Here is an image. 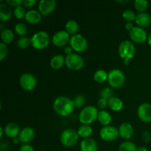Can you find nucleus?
I'll return each instance as SVG.
<instances>
[{
	"instance_id": "nucleus-1",
	"label": "nucleus",
	"mask_w": 151,
	"mask_h": 151,
	"mask_svg": "<svg viewBox=\"0 0 151 151\" xmlns=\"http://www.w3.org/2000/svg\"><path fill=\"white\" fill-rule=\"evenodd\" d=\"M75 106L73 100L65 96L58 97L53 103L55 111L61 116H67L72 113Z\"/></svg>"
},
{
	"instance_id": "nucleus-2",
	"label": "nucleus",
	"mask_w": 151,
	"mask_h": 151,
	"mask_svg": "<svg viewBox=\"0 0 151 151\" xmlns=\"http://www.w3.org/2000/svg\"><path fill=\"white\" fill-rule=\"evenodd\" d=\"M99 111L94 106L84 107L79 114V120L83 125H89L98 117Z\"/></svg>"
},
{
	"instance_id": "nucleus-3",
	"label": "nucleus",
	"mask_w": 151,
	"mask_h": 151,
	"mask_svg": "<svg viewBox=\"0 0 151 151\" xmlns=\"http://www.w3.org/2000/svg\"><path fill=\"white\" fill-rule=\"evenodd\" d=\"M119 55L124 60V63L128 64L131 59L135 56L136 49L135 46L131 41L125 40L122 41L119 46Z\"/></svg>"
},
{
	"instance_id": "nucleus-4",
	"label": "nucleus",
	"mask_w": 151,
	"mask_h": 151,
	"mask_svg": "<svg viewBox=\"0 0 151 151\" xmlns=\"http://www.w3.org/2000/svg\"><path fill=\"white\" fill-rule=\"evenodd\" d=\"M50 35L45 31H38L31 38V44L36 50H43L49 45Z\"/></svg>"
},
{
	"instance_id": "nucleus-5",
	"label": "nucleus",
	"mask_w": 151,
	"mask_h": 151,
	"mask_svg": "<svg viewBox=\"0 0 151 151\" xmlns=\"http://www.w3.org/2000/svg\"><path fill=\"white\" fill-rule=\"evenodd\" d=\"M79 137L78 131L73 128H67L61 133L60 139L63 146L70 147L78 142Z\"/></svg>"
},
{
	"instance_id": "nucleus-6",
	"label": "nucleus",
	"mask_w": 151,
	"mask_h": 151,
	"mask_svg": "<svg viewBox=\"0 0 151 151\" xmlns=\"http://www.w3.org/2000/svg\"><path fill=\"white\" fill-rule=\"evenodd\" d=\"M108 81L113 88H119L124 84L125 81V77L122 71L119 69H111L109 72Z\"/></svg>"
},
{
	"instance_id": "nucleus-7",
	"label": "nucleus",
	"mask_w": 151,
	"mask_h": 151,
	"mask_svg": "<svg viewBox=\"0 0 151 151\" xmlns=\"http://www.w3.org/2000/svg\"><path fill=\"white\" fill-rule=\"evenodd\" d=\"M69 44L72 50L78 52L85 51L88 47V41L86 38L81 34L78 33L71 36Z\"/></svg>"
},
{
	"instance_id": "nucleus-8",
	"label": "nucleus",
	"mask_w": 151,
	"mask_h": 151,
	"mask_svg": "<svg viewBox=\"0 0 151 151\" xmlns=\"http://www.w3.org/2000/svg\"><path fill=\"white\" fill-rule=\"evenodd\" d=\"M66 66L72 71H78L84 66V60L82 56L76 53H72L66 56Z\"/></svg>"
},
{
	"instance_id": "nucleus-9",
	"label": "nucleus",
	"mask_w": 151,
	"mask_h": 151,
	"mask_svg": "<svg viewBox=\"0 0 151 151\" xmlns=\"http://www.w3.org/2000/svg\"><path fill=\"white\" fill-rule=\"evenodd\" d=\"M100 136L101 139L106 142H113L119 136V129L113 125L104 126L100 129Z\"/></svg>"
},
{
	"instance_id": "nucleus-10",
	"label": "nucleus",
	"mask_w": 151,
	"mask_h": 151,
	"mask_svg": "<svg viewBox=\"0 0 151 151\" xmlns=\"http://www.w3.org/2000/svg\"><path fill=\"white\" fill-rule=\"evenodd\" d=\"M19 83L22 88L26 91H32L37 85L36 78L31 73H24L21 75Z\"/></svg>"
},
{
	"instance_id": "nucleus-11",
	"label": "nucleus",
	"mask_w": 151,
	"mask_h": 151,
	"mask_svg": "<svg viewBox=\"0 0 151 151\" xmlns=\"http://www.w3.org/2000/svg\"><path fill=\"white\" fill-rule=\"evenodd\" d=\"M70 38V35L66 30H59L53 35L52 43L56 47H64L68 42H69Z\"/></svg>"
},
{
	"instance_id": "nucleus-12",
	"label": "nucleus",
	"mask_w": 151,
	"mask_h": 151,
	"mask_svg": "<svg viewBox=\"0 0 151 151\" xmlns=\"http://www.w3.org/2000/svg\"><path fill=\"white\" fill-rule=\"evenodd\" d=\"M137 114L139 118L145 122H151V104L147 103H142L138 108Z\"/></svg>"
},
{
	"instance_id": "nucleus-13",
	"label": "nucleus",
	"mask_w": 151,
	"mask_h": 151,
	"mask_svg": "<svg viewBox=\"0 0 151 151\" xmlns=\"http://www.w3.org/2000/svg\"><path fill=\"white\" fill-rule=\"evenodd\" d=\"M130 37L136 43H143L147 39V32L145 29L140 27H134L130 32Z\"/></svg>"
},
{
	"instance_id": "nucleus-14",
	"label": "nucleus",
	"mask_w": 151,
	"mask_h": 151,
	"mask_svg": "<svg viewBox=\"0 0 151 151\" xmlns=\"http://www.w3.org/2000/svg\"><path fill=\"white\" fill-rule=\"evenodd\" d=\"M56 1L55 0H41L38 4V10L43 16L49 15L55 9Z\"/></svg>"
},
{
	"instance_id": "nucleus-15",
	"label": "nucleus",
	"mask_w": 151,
	"mask_h": 151,
	"mask_svg": "<svg viewBox=\"0 0 151 151\" xmlns=\"http://www.w3.org/2000/svg\"><path fill=\"white\" fill-rule=\"evenodd\" d=\"M35 137V131L30 127H26L21 130L19 139L22 144H29Z\"/></svg>"
},
{
	"instance_id": "nucleus-16",
	"label": "nucleus",
	"mask_w": 151,
	"mask_h": 151,
	"mask_svg": "<svg viewBox=\"0 0 151 151\" xmlns=\"http://www.w3.org/2000/svg\"><path fill=\"white\" fill-rule=\"evenodd\" d=\"M134 128L129 122H123L119 128V134L122 138L129 139L134 135Z\"/></svg>"
},
{
	"instance_id": "nucleus-17",
	"label": "nucleus",
	"mask_w": 151,
	"mask_h": 151,
	"mask_svg": "<svg viewBox=\"0 0 151 151\" xmlns=\"http://www.w3.org/2000/svg\"><path fill=\"white\" fill-rule=\"evenodd\" d=\"M5 135L9 138H16L20 134V128L15 122H9L4 128Z\"/></svg>"
},
{
	"instance_id": "nucleus-18",
	"label": "nucleus",
	"mask_w": 151,
	"mask_h": 151,
	"mask_svg": "<svg viewBox=\"0 0 151 151\" xmlns=\"http://www.w3.org/2000/svg\"><path fill=\"white\" fill-rule=\"evenodd\" d=\"M136 24L140 27H146L151 24V16L146 12L139 13L137 15L135 19Z\"/></svg>"
},
{
	"instance_id": "nucleus-19",
	"label": "nucleus",
	"mask_w": 151,
	"mask_h": 151,
	"mask_svg": "<svg viewBox=\"0 0 151 151\" xmlns=\"http://www.w3.org/2000/svg\"><path fill=\"white\" fill-rule=\"evenodd\" d=\"M81 151H97L98 146L94 139L91 138L84 139L81 142Z\"/></svg>"
},
{
	"instance_id": "nucleus-20",
	"label": "nucleus",
	"mask_w": 151,
	"mask_h": 151,
	"mask_svg": "<svg viewBox=\"0 0 151 151\" xmlns=\"http://www.w3.org/2000/svg\"><path fill=\"white\" fill-rule=\"evenodd\" d=\"M25 19L27 22L32 24H38L41 21V14L39 11L36 10H28L25 15Z\"/></svg>"
},
{
	"instance_id": "nucleus-21",
	"label": "nucleus",
	"mask_w": 151,
	"mask_h": 151,
	"mask_svg": "<svg viewBox=\"0 0 151 151\" xmlns=\"http://www.w3.org/2000/svg\"><path fill=\"white\" fill-rule=\"evenodd\" d=\"M12 16V10L7 3L0 4V20L1 22L8 21Z\"/></svg>"
},
{
	"instance_id": "nucleus-22",
	"label": "nucleus",
	"mask_w": 151,
	"mask_h": 151,
	"mask_svg": "<svg viewBox=\"0 0 151 151\" xmlns=\"http://www.w3.org/2000/svg\"><path fill=\"white\" fill-rule=\"evenodd\" d=\"M65 61H66V57H64L63 55H56L52 58L50 60V66L52 69H58L64 65Z\"/></svg>"
},
{
	"instance_id": "nucleus-23",
	"label": "nucleus",
	"mask_w": 151,
	"mask_h": 151,
	"mask_svg": "<svg viewBox=\"0 0 151 151\" xmlns=\"http://www.w3.org/2000/svg\"><path fill=\"white\" fill-rule=\"evenodd\" d=\"M108 103L109 108L114 111H119L123 109V102L116 97H112L109 99Z\"/></svg>"
},
{
	"instance_id": "nucleus-24",
	"label": "nucleus",
	"mask_w": 151,
	"mask_h": 151,
	"mask_svg": "<svg viewBox=\"0 0 151 151\" xmlns=\"http://www.w3.org/2000/svg\"><path fill=\"white\" fill-rule=\"evenodd\" d=\"M97 119L100 122V124H102L104 126H107V125H109V124L111 122L112 117L111 114L108 112L107 111L101 110L100 111H99Z\"/></svg>"
},
{
	"instance_id": "nucleus-25",
	"label": "nucleus",
	"mask_w": 151,
	"mask_h": 151,
	"mask_svg": "<svg viewBox=\"0 0 151 151\" xmlns=\"http://www.w3.org/2000/svg\"><path fill=\"white\" fill-rule=\"evenodd\" d=\"M92 128L89 125H82L78 129V133L79 134V137L84 139L89 138L90 136L92 134Z\"/></svg>"
},
{
	"instance_id": "nucleus-26",
	"label": "nucleus",
	"mask_w": 151,
	"mask_h": 151,
	"mask_svg": "<svg viewBox=\"0 0 151 151\" xmlns=\"http://www.w3.org/2000/svg\"><path fill=\"white\" fill-rule=\"evenodd\" d=\"M1 39L4 44H10L14 39V35L11 29H4L1 32Z\"/></svg>"
},
{
	"instance_id": "nucleus-27",
	"label": "nucleus",
	"mask_w": 151,
	"mask_h": 151,
	"mask_svg": "<svg viewBox=\"0 0 151 151\" xmlns=\"http://www.w3.org/2000/svg\"><path fill=\"white\" fill-rule=\"evenodd\" d=\"M65 29H66V31L68 32V33L70 35V34H77L76 32H78V29H79V25H78V23L75 20H73V19H71V20H69L65 24Z\"/></svg>"
},
{
	"instance_id": "nucleus-28",
	"label": "nucleus",
	"mask_w": 151,
	"mask_h": 151,
	"mask_svg": "<svg viewBox=\"0 0 151 151\" xmlns=\"http://www.w3.org/2000/svg\"><path fill=\"white\" fill-rule=\"evenodd\" d=\"M108 76L109 73H107L106 71H105L104 69H98L94 72V79L96 82L101 83L108 80Z\"/></svg>"
},
{
	"instance_id": "nucleus-29",
	"label": "nucleus",
	"mask_w": 151,
	"mask_h": 151,
	"mask_svg": "<svg viewBox=\"0 0 151 151\" xmlns=\"http://www.w3.org/2000/svg\"><path fill=\"white\" fill-rule=\"evenodd\" d=\"M137 147L134 142L125 141L121 143L118 148V151H137Z\"/></svg>"
},
{
	"instance_id": "nucleus-30",
	"label": "nucleus",
	"mask_w": 151,
	"mask_h": 151,
	"mask_svg": "<svg viewBox=\"0 0 151 151\" xmlns=\"http://www.w3.org/2000/svg\"><path fill=\"white\" fill-rule=\"evenodd\" d=\"M134 7L140 13H143L147 9L148 2L146 0H135L134 1Z\"/></svg>"
},
{
	"instance_id": "nucleus-31",
	"label": "nucleus",
	"mask_w": 151,
	"mask_h": 151,
	"mask_svg": "<svg viewBox=\"0 0 151 151\" xmlns=\"http://www.w3.org/2000/svg\"><path fill=\"white\" fill-rule=\"evenodd\" d=\"M31 44V38H28V37H21L19 38L17 41V46L19 48L22 49V50H25L29 47V44Z\"/></svg>"
},
{
	"instance_id": "nucleus-32",
	"label": "nucleus",
	"mask_w": 151,
	"mask_h": 151,
	"mask_svg": "<svg viewBox=\"0 0 151 151\" xmlns=\"http://www.w3.org/2000/svg\"><path fill=\"white\" fill-rule=\"evenodd\" d=\"M15 31L19 35H24L27 32V27L25 24L19 22L15 25Z\"/></svg>"
},
{
	"instance_id": "nucleus-33",
	"label": "nucleus",
	"mask_w": 151,
	"mask_h": 151,
	"mask_svg": "<svg viewBox=\"0 0 151 151\" xmlns=\"http://www.w3.org/2000/svg\"><path fill=\"white\" fill-rule=\"evenodd\" d=\"M122 16V18H123V19H125V20L127 21L128 22H132V21L135 20L136 17H137L135 13L131 10H124Z\"/></svg>"
},
{
	"instance_id": "nucleus-34",
	"label": "nucleus",
	"mask_w": 151,
	"mask_h": 151,
	"mask_svg": "<svg viewBox=\"0 0 151 151\" xmlns=\"http://www.w3.org/2000/svg\"><path fill=\"white\" fill-rule=\"evenodd\" d=\"M86 102V98L83 95H81V94H79V95L76 96V97L74 98L73 103L74 105H75V108H81L84 105Z\"/></svg>"
},
{
	"instance_id": "nucleus-35",
	"label": "nucleus",
	"mask_w": 151,
	"mask_h": 151,
	"mask_svg": "<svg viewBox=\"0 0 151 151\" xmlns=\"http://www.w3.org/2000/svg\"><path fill=\"white\" fill-rule=\"evenodd\" d=\"M100 95L102 98H105L109 100L111 97H113V96H112L113 95V91H112L109 87H105V88H103V89L101 90V91H100Z\"/></svg>"
},
{
	"instance_id": "nucleus-36",
	"label": "nucleus",
	"mask_w": 151,
	"mask_h": 151,
	"mask_svg": "<svg viewBox=\"0 0 151 151\" xmlns=\"http://www.w3.org/2000/svg\"><path fill=\"white\" fill-rule=\"evenodd\" d=\"M26 13L27 12H25V9L22 6H19L17 7H15L14 10H13V13H14L15 16L19 19L25 17Z\"/></svg>"
},
{
	"instance_id": "nucleus-37",
	"label": "nucleus",
	"mask_w": 151,
	"mask_h": 151,
	"mask_svg": "<svg viewBox=\"0 0 151 151\" xmlns=\"http://www.w3.org/2000/svg\"><path fill=\"white\" fill-rule=\"evenodd\" d=\"M8 53V49L7 45L3 42L0 43V60H3Z\"/></svg>"
},
{
	"instance_id": "nucleus-38",
	"label": "nucleus",
	"mask_w": 151,
	"mask_h": 151,
	"mask_svg": "<svg viewBox=\"0 0 151 151\" xmlns=\"http://www.w3.org/2000/svg\"><path fill=\"white\" fill-rule=\"evenodd\" d=\"M6 3L8 4L10 6L17 7L19 6H22V4H23V1L22 0H7Z\"/></svg>"
},
{
	"instance_id": "nucleus-39",
	"label": "nucleus",
	"mask_w": 151,
	"mask_h": 151,
	"mask_svg": "<svg viewBox=\"0 0 151 151\" xmlns=\"http://www.w3.org/2000/svg\"><path fill=\"white\" fill-rule=\"evenodd\" d=\"M107 105H109L107 99L100 97L98 100V101H97V106H98V107L101 109H104L105 108H106Z\"/></svg>"
},
{
	"instance_id": "nucleus-40",
	"label": "nucleus",
	"mask_w": 151,
	"mask_h": 151,
	"mask_svg": "<svg viewBox=\"0 0 151 151\" xmlns=\"http://www.w3.org/2000/svg\"><path fill=\"white\" fill-rule=\"evenodd\" d=\"M19 151H35L32 145L29 144H22L21 145Z\"/></svg>"
},
{
	"instance_id": "nucleus-41",
	"label": "nucleus",
	"mask_w": 151,
	"mask_h": 151,
	"mask_svg": "<svg viewBox=\"0 0 151 151\" xmlns=\"http://www.w3.org/2000/svg\"><path fill=\"white\" fill-rule=\"evenodd\" d=\"M37 1L36 0H24L23 1V4L27 7H32L34 4H36Z\"/></svg>"
},
{
	"instance_id": "nucleus-42",
	"label": "nucleus",
	"mask_w": 151,
	"mask_h": 151,
	"mask_svg": "<svg viewBox=\"0 0 151 151\" xmlns=\"http://www.w3.org/2000/svg\"><path fill=\"white\" fill-rule=\"evenodd\" d=\"M134 26L133 25V24L131 23V22H126V23H125V28L127 29V30L129 31V32H131V31L134 29Z\"/></svg>"
},
{
	"instance_id": "nucleus-43",
	"label": "nucleus",
	"mask_w": 151,
	"mask_h": 151,
	"mask_svg": "<svg viewBox=\"0 0 151 151\" xmlns=\"http://www.w3.org/2000/svg\"><path fill=\"white\" fill-rule=\"evenodd\" d=\"M64 52L66 53V55H70L72 53V48L69 46V47H66L64 48Z\"/></svg>"
},
{
	"instance_id": "nucleus-44",
	"label": "nucleus",
	"mask_w": 151,
	"mask_h": 151,
	"mask_svg": "<svg viewBox=\"0 0 151 151\" xmlns=\"http://www.w3.org/2000/svg\"><path fill=\"white\" fill-rule=\"evenodd\" d=\"M137 151H148L145 147H143V146H141V147H137Z\"/></svg>"
},
{
	"instance_id": "nucleus-45",
	"label": "nucleus",
	"mask_w": 151,
	"mask_h": 151,
	"mask_svg": "<svg viewBox=\"0 0 151 151\" xmlns=\"http://www.w3.org/2000/svg\"><path fill=\"white\" fill-rule=\"evenodd\" d=\"M147 43H148L149 45L151 47V33L148 35V37H147Z\"/></svg>"
},
{
	"instance_id": "nucleus-46",
	"label": "nucleus",
	"mask_w": 151,
	"mask_h": 151,
	"mask_svg": "<svg viewBox=\"0 0 151 151\" xmlns=\"http://www.w3.org/2000/svg\"><path fill=\"white\" fill-rule=\"evenodd\" d=\"M19 142H20V141H19V139L17 138V137H16V138L13 139V142H14L15 144H17V143Z\"/></svg>"
},
{
	"instance_id": "nucleus-47",
	"label": "nucleus",
	"mask_w": 151,
	"mask_h": 151,
	"mask_svg": "<svg viewBox=\"0 0 151 151\" xmlns=\"http://www.w3.org/2000/svg\"><path fill=\"white\" fill-rule=\"evenodd\" d=\"M0 131H1V136H0V137H1L3 136V131H4V129L2 128V127H1V128H0Z\"/></svg>"
},
{
	"instance_id": "nucleus-48",
	"label": "nucleus",
	"mask_w": 151,
	"mask_h": 151,
	"mask_svg": "<svg viewBox=\"0 0 151 151\" xmlns=\"http://www.w3.org/2000/svg\"><path fill=\"white\" fill-rule=\"evenodd\" d=\"M117 2H121V3H125V2H128V1H116Z\"/></svg>"
}]
</instances>
